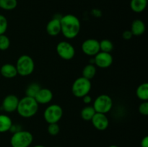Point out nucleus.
Returning a JSON list of instances; mask_svg holds the SVG:
<instances>
[{
    "mask_svg": "<svg viewBox=\"0 0 148 147\" xmlns=\"http://www.w3.org/2000/svg\"><path fill=\"white\" fill-rule=\"evenodd\" d=\"M61 33L66 39H74L79 35L81 29L80 20L72 14L61 17Z\"/></svg>",
    "mask_w": 148,
    "mask_h": 147,
    "instance_id": "obj_1",
    "label": "nucleus"
},
{
    "mask_svg": "<svg viewBox=\"0 0 148 147\" xmlns=\"http://www.w3.org/2000/svg\"><path fill=\"white\" fill-rule=\"evenodd\" d=\"M38 108L39 105L34 98L25 96L19 100L16 111L22 118H29L37 113Z\"/></svg>",
    "mask_w": 148,
    "mask_h": 147,
    "instance_id": "obj_2",
    "label": "nucleus"
},
{
    "mask_svg": "<svg viewBox=\"0 0 148 147\" xmlns=\"http://www.w3.org/2000/svg\"><path fill=\"white\" fill-rule=\"evenodd\" d=\"M15 67L17 75L21 76H30L35 69V62L33 58L28 55H22L17 59Z\"/></svg>",
    "mask_w": 148,
    "mask_h": 147,
    "instance_id": "obj_3",
    "label": "nucleus"
},
{
    "mask_svg": "<svg viewBox=\"0 0 148 147\" xmlns=\"http://www.w3.org/2000/svg\"><path fill=\"white\" fill-rule=\"evenodd\" d=\"M33 141V135L30 131L20 130L12 133L10 138L12 147H29Z\"/></svg>",
    "mask_w": 148,
    "mask_h": 147,
    "instance_id": "obj_4",
    "label": "nucleus"
},
{
    "mask_svg": "<svg viewBox=\"0 0 148 147\" xmlns=\"http://www.w3.org/2000/svg\"><path fill=\"white\" fill-rule=\"evenodd\" d=\"M92 88L90 80L80 76L74 81L72 85V92L75 97L77 98H82L90 93Z\"/></svg>",
    "mask_w": 148,
    "mask_h": 147,
    "instance_id": "obj_5",
    "label": "nucleus"
},
{
    "mask_svg": "<svg viewBox=\"0 0 148 147\" xmlns=\"http://www.w3.org/2000/svg\"><path fill=\"white\" fill-rule=\"evenodd\" d=\"M113 105L114 102L112 98L109 95L103 94L95 98L92 106L96 112L106 114L112 109Z\"/></svg>",
    "mask_w": 148,
    "mask_h": 147,
    "instance_id": "obj_6",
    "label": "nucleus"
},
{
    "mask_svg": "<svg viewBox=\"0 0 148 147\" xmlns=\"http://www.w3.org/2000/svg\"><path fill=\"white\" fill-rule=\"evenodd\" d=\"M63 116V109L57 104L49 105L43 112V118L49 124L58 123Z\"/></svg>",
    "mask_w": 148,
    "mask_h": 147,
    "instance_id": "obj_7",
    "label": "nucleus"
},
{
    "mask_svg": "<svg viewBox=\"0 0 148 147\" xmlns=\"http://www.w3.org/2000/svg\"><path fill=\"white\" fill-rule=\"evenodd\" d=\"M56 53L62 59L65 61L72 60L75 55V48L69 42L60 41L56 47Z\"/></svg>",
    "mask_w": 148,
    "mask_h": 147,
    "instance_id": "obj_8",
    "label": "nucleus"
},
{
    "mask_svg": "<svg viewBox=\"0 0 148 147\" xmlns=\"http://www.w3.org/2000/svg\"><path fill=\"white\" fill-rule=\"evenodd\" d=\"M81 49L85 55L93 57L100 52L99 41L94 38L86 39L82 43Z\"/></svg>",
    "mask_w": 148,
    "mask_h": 147,
    "instance_id": "obj_9",
    "label": "nucleus"
},
{
    "mask_svg": "<svg viewBox=\"0 0 148 147\" xmlns=\"http://www.w3.org/2000/svg\"><path fill=\"white\" fill-rule=\"evenodd\" d=\"M94 64L96 67L101 69H108L112 65L114 59L111 53L100 51L93 56Z\"/></svg>",
    "mask_w": 148,
    "mask_h": 147,
    "instance_id": "obj_10",
    "label": "nucleus"
},
{
    "mask_svg": "<svg viewBox=\"0 0 148 147\" xmlns=\"http://www.w3.org/2000/svg\"><path fill=\"white\" fill-rule=\"evenodd\" d=\"M19 98L14 95H8L3 99L1 102V110L4 112H13L17 110L19 102Z\"/></svg>",
    "mask_w": 148,
    "mask_h": 147,
    "instance_id": "obj_11",
    "label": "nucleus"
},
{
    "mask_svg": "<svg viewBox=\"0 0 148 147\" xmlns=\"http://www.w3.org/2000/svg\"><path fill=\"white\" fill-rule=\"evenodd\" d=\"M90 121L94 128L101 131L106 130L109 125V120L106 114L95 112Z\"/></svg>",
    "mask_w": 148,
    "mask_h": 147,
    "instance_id": "obj_12",
    "label": "nucleus"
},
{
    "mask_svg": "<svg viewBox=\"0 0 148 147\" xmlns=\"http://www.w3.org/2000/svg\"><path fill=\"white\" fill-rule=\"evenodd\" d=\"M53 95L51 89L48 88H40L35 96L34 99L38 105H46L53 99Z\"/></svg>",
    "mask_w": 148,
    "mask_h": 147,
    "instance_id": "obj_13",
    "label": "nucleus"
},
{
    "mask_svg": "<svg viewBox=\"0 0 148 147\" xmlns=\"http://www.w3.org/2000/svg\"><path fill=\"white\" fill-rule=\"evenodd\" d=\"M62 16L57 17V15H55L53 18L49 20V22L46 24V33L48 35L50 36L54 37V36H57L61 33V23H60V19Z\"/></svg>",
    "mask_w": 148,
    "mask_h": 147,
    "instance_id": "obj_14",
    "label": "nucleus"
},
{
    "mask_svg": "<svg viewBox=\"0 0 148 147\" xmlns=\"http://www.w3.org/2000/svg\"><path fill=\"white\" fill-rule=\"evenodd\" d=\"M0 74L6 79H12L17 75L15 66L12 63H4L0 68Z\"/></svg>",
    "mask_w": 148,
    "mask_h": 147,
    "instance_id": "obj_15",
    "label": "nucleus"
},
{
    "mask_svg": "<svg viewBox=\"0 0 148 147\" xmlns=\"http://www.w3.org/2000/svg\"><path fill=\"white\" fill-rule=\"evenodd\" d=\"M146 26L144 22L140 19H136L132 23L130 31L133 36H140L144 34Z\"/></svg>",
    "mask_w": 148,
    "mask_h": 147,
    "instance_id": "obj_16",
    "label": "nucleus"
},
{
    "mask_svg": "<svg viewBox=\"0 0 148 147\" xmlns=\"http://www.w3.org/2000/svg\"><path fill=\"white\" fill-rule=\"evenodd\" d=\"M12 124V120L10 116L4 114H1L0 115V133L10 131Z\"/></svg>",
    "mask_w": 148,
    "mask_h": 147,
    "instance_id": "obj_17",
    "label": "nucleus"
},
{
    "mask_svg": "<svg viewBox=\"0 0 148 147\" xmlns=\"http://www.w3.org/2000/svg\"><path fill=\"white\" fill-rule=\"evenodd\" d=\"M147 6V0H131L130 7L135 13H141L145 11Z\"/></svg>",
    "mask_w": 148,
    "mask_h": 147,
    "instance_id": "obj_18",
    "label": "nucleus"
},
{
    "mask_svg": "<svg viewBox=\"0 0 148 147\" xmlns=\"http://www.w3.org/2000/svg\"><path fill=\"white\" fill-rule=\"evenodd\" d=\"M97 69L96 66L94 64H91V63H88L86 66H84L83 69H82V74L83 77L86 78V79L91 80L95 77V74H96Z\"/></svg>",
    "mask_w": 148,
    "mask_h": 147,
    "instance_id": "obj_19",
    "label": "nucleus"
},
{
    "mask_svg": "<svg viewBox=\"0 0 148 147\" xmlns=\"http://www.w3.org/2000/svg\"><path fill=\"white\" fill-rule=\"evenodd\" d=\"M137 97L142 101H147L148 99V83L141 84L136 89Z\"/></svg>",
    "mask_w": 148,
    "mask_h": 147,
    "instance_id": "obj_20",
    "label": "nucleus"
},
{
    "mask_svg": "<svg viewBox=\"0 0 148 147\" xmlns=\"http://www.w3.org/2000/svg\"><path fill=\"white\" fill-rule=\"evenodd\" d=\"M95 112H96L92 105H87V106L84 107L81 110V118L85 121H90Z\"/></svg>",
    "mask_w": 148,
    "mask_h": 147,
    "instance_id": "obj_21",
    "label": "nucleus"
},
{
    "mask_svg": "<svg viewBox=\"0 0 148 147\" xmlns=\"http://www.w3.org/2000/svg\"><path fill=\"white\" fill-rule=\"evenodd\" d=\"M17 7V0H0V9L11 11Z\"/></svg>",
    "mask_w": 148,
    "mask_h": 147,
    "instance_id": "obj_22",
    "label": "nucleus"
},
{
    "mask_svg": "<svg viewBox=\"0 0 148 147\" xmlns=\"http://www.w3.org/2000/svg\"><path fill=\"white\" fill-rule=\"evenodd\" d=\"M40 88L41 87L40 86V85L38 83H36V82H33V83L30 84L27 86V87L26 88L25 96L34 98L36 94H37V92H38Z\"/></svg>",
    "mask_w": 148,
    "mask_h": 147,
    "instance_id": "obj_23",
    "label": "nucleus"
},
{
    "mask_svg": "<svg viewBox=\"0 0 148 147\" xmlns=\"http://www.w3.org/2000/svg\"><path fill=\"white\" fill-rule=\"evenodd\" d=\"M100 51L106 52V53H111L114 49V44L112 42L108 39H103L101 41H99Z\"/></svg>",
    "mask_w": 148,
    "mask_h": 147,
    "instance_id": "obj_24",
    "label": "nucleus"
},
{
    "mask_svg": "<svg viewBox=\"0 0 148 147\" xmlns=\"http://www.w3.org/2000/svg\"><path fill=\"white\" fill-rule=\"evenodd\" d=\"M10 46V40L5 34L0 35V50H7Z\"/></svg>",
    "mask_w": 148,
    "mask_h": 147,
    "instance_id": "obj_25",
    "label": "nucleus"
},
{
    "mask_svg": "<svg viewBox=\"0 0 148 147\" xmlns=\"http://www.w3.org/2000/svg\"><path fill=\"white\" fill-rule=\"evenodd\" d=\"M8 27V21L5 16L0 14V35H3L6 33Z\"/></svg>",
    "mask_w": 148,
    "mask_h": 147,
    "instance_id": "obj_26",
    "label": "nucleus"
},
{
    "mask_svg": "<svg viewBox=\"0 0 148 147\" xmlns=\"http://www.w3.org/2000/svg\"><path fill=\"white\" fill-rule=\"evenodd\" d=\"M47 131L51 135H56L59 134V131H60V127L58 123L49 124Z\"/></svg>",
    "mask_w": 148,
    "mask_h": 147,
    "instance_id": "obj_27",
    "label": "nucleus"
},
{
    "mask_svg": "<svg viewBox=\"0 0 148 147\" xmlns=\"http://www.w3.org/2000/svg\"><path fill=\"white\" fill-rule=\"evenodd\" d=\"M139 112L141 115L147 116L148 115V102L147 101H143L139 106Z\"/></svg>",
    "mask_w": 148,
    "mask_h": 147,
    "instance_id": "obj_28",
    "label": "nucleus"
},
{
    "mask_svg": "<svg viewBox=\"0 0 148 147\" xmlns=\"http://www.w3.org/2000/svg\"><path fill=\"white\" fill-rule=\"evenodd\" d=\"M133 35L132 33V32L130 31V30H125V31L123 32L122 33V37L123 39H124L125 40H130L132 38Z\"/></svg>",
    "mask_w": 148,
    "mask_h": 147,
    "instance_id": "obj_29",
    "label": "nucleus"
},
{
    "mask_svg": "<svg viewBox=\"0 0 148 147\" xmlns=\"http://www.w3.org/2000/svg\"><path fill=\"white\" fill-rule=\"evenodd\" d=\"M82 99V101H83L84 103L86 104V105H88L92 102V97H91L89 95H85V96H84Z\"/></svg>",
    "mask_w": 148,
    "mask_h": 147,
    "instance_id": "obj_30",
    "label": "nucleus"
},
{
    "mask_svg": "<svg viewBox=\"0 0 148 147\" xmlns=\"http://www.w3.org/2000/svg\"><path fill=\"white\" fill-rule=\"evenodd\" d=\"M141 147H148V136L145 135L144 138L142 139L141 143H140Z\"/></svg>",
    "mask_w": 148,
    "mask_h": 147,
    "instance_id": "obj_31",
    "label": "nucleus"
},
{
    "mask_svg": "<svg viewBox=\"0 0 148 147\" xmlns=\"http://www.w3.org/2000/svg\"><path fill=\"white\" fill-rule=\"evenodd\" d=\"M33 147H46V146H45L43 145H36Z\"/></svg>",
    "mask_w": 148,
    "mask_h": 147,
    "instance_id": "obj_32",
    "label": "nucleus"
},
{
    "mask_svg": "<svg viewBox=\"0 0 148 147\" xmlns=\"http://www.w3.org/2000/svg\"><path fill=\"white\" fill-rule=\"evenodd\" d=\"M108 147H119V146H116V145H111V146H109Z\"/></svg>",
    "mask_w": 148,
    "mask_h": 147,
    "instance_id": "obj_33",
    "label": "nucleus"
}]
</instances>
